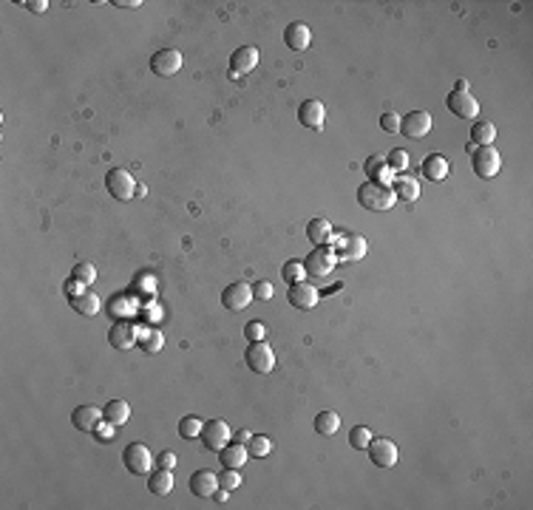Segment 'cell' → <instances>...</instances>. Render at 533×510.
Returning a JSON list of instances; mask_svg holds the SVG:
<instances>
[{"label":"cell","mask_w":533,"mask_h":510,"mask_svg":"<svg viewBox=\"0 0 533 510\" xmlns=\"http://www.w3.org/2000/svg\"><path fill=\"white\" fill-rule=\"evenodd\" d=\"M389 187H391L394 198H400V201H417V196H420V184L411 176H394Z\"/></svg>","instance_id":"obj_25"},{"label":"cell","mask_w":533,"mask_h":510,"mask_svg":"<svg viewBox=\"0 0 533 510\" xmlns=\"http://www.w3.org/2000/svg\"><path fill=\"white\" fill-rule=\"evenodd\" d=\"M264 335H267V329H264V324L261 321H250L247 326H244V338L253 343V340H264Z\"/></svg>","instance_id":"obj_40"},{"label":"cell","mask_w":533,"mask_h":510,"mask_svg":"<svg viewBox=\"0 0 533 510\" xmlns=\"http://www.w3.org/2000/svg\"><path fill=\"white\" fill-rule=\"evenodd\" d=\"M400 131L408 139H422L432 131V114L425 111H408L406 117H400Z\"/></svg>","instance_id":"obj_11"},{"label":"cell","mask_w":533,"mask_h":510,"mask_svg":"<svg viewBox=\"0 0 533 510\" xmlns=\"http://www.w3.org/2000/svg\"><path fill=\"white\" fill-rule=\"evenodd\" d=\"M306 236H309V241L318 244V247H327V244L335 238L332 224H330L327 219H312V222L306 224Z\"/></svg>","instance_id":"obj_26"},{"label":"cell","mask_w":533,"mask_h":510,"mask_svg":"<svg viewBox=\"0 0 533 510\" xmlns=\"http://www.w3.org/2000/svg\"><path fill=\"white\" fill-rule=\"evenodd\" d=\"M242 482H244V479L239 476V468H225V473L219 476V485H222L225 490H236Z\"/></svg>","instance_id":"obj_38"},{"label":"cell","mask_w":533,"mask_h":510,"mask_svg":"<svg viewBox=\"0 0 533 510\" xmlns=\"http://www.w3.org/2000/svg\"><path fill=\"white\" fill-rule=\"evenodd\" d=\"M227 442H233V434H230V426L225 423V420H210V423H204V428H201V445L207 448V451H222Z\"/></svg>","instance_id":"obj_7"},{"label":"cell","mask_w":533,"mask_h":510,"mask_svg":"<svg viewBox=\"0 0 533 510\" xmlns=\"http://www.w3.org/2000/svg\"><path fill=\"white\" fill-rule=\"evenodd\" d=\"M102 420V412L94 405H80L74 408V414H71V423L77 431H96V423Z\"/></svg>","instance_id":"obj_21"},{"label":"cell","mask_w":533,"mask_h":510,"mask_svg":"<svg viewBox=\"0 0 533 510\" xmlns=\"http://www.w3.org/2000/svg\"><path fill=\"white\" fill-rule=\"evenodd\" d=\"M281 275H284V281L292 286V283H301V281L306 278V267H303L301 261H287L284 269H281Z\"/></svg>","instance_id":"obj_35"},{"label":"cell","mask_w":533,"mask_h":510,"mask_svg":"<svg viewBox=\"0 0 533 510\" xmlns=\"http://www.w3.org/2000/svg\"><path fill=\"white\" fill-rule=\"evenodd\" d=\"M213 496H216V499H219V502H225V499H227V490H225V487H222V490H216V493H213Z\"/></svg>","instance_id":"obj_47"},{"label":"cell","mask_w":533,"mask_h":510,"mask_svg":"<svg viewBox=\"0 0 533 510\" xmlns=\"http://www.w3.org/2000/svg\"><path fill=\"white\" fill-rule=\"evenodd\" d=\"M250 437H253V434H250V431H244V428H242V431H239V434H236V437H233V440H236V442H244V445H247V442H250Z\"/></svg>","instance_id":"obj_46"},{"label":"cell","mask_w":533,"mask_h":510,"mask_svg":"<svg viewBox=\"0 0 533 510\" xmlns=\"http://www.w3.org/2000/svg\"><path fill=\"white\" fill-rule=\"evenodd\" d=\"M250 300H256L253 298V286H247L244 281H236V283H230V286L222 289V303L227 306L230 312L244 310V306H250Z\"/></svg>","instance_id":"obj_12"},{"label":"cell","mask_w":533,"mask_h":510,"mask_svg":"<svg viewBox=\"0 0 533 510\" xmlns=\"http://www.w3.org/2000/svg\"><path fill=\"white\" fill-rule=\"evenodd\" d=\"M256 65H258V49L256 46H242V49H236L230 54V71H233V77L250 74Z\"/></svg>","instance_id":"obj_17"},{"label":"cell","mask_w":533,"mask_h":510,"mask_svg":"<svg viewBox=\"0 0 533 510\" xmlns=\"http://www.w3.org/2000/svg\"><path fill=\"white\" fill-rule=\"evenodd\" d=\"M137 324H131V321H117L111 329H108V343L114 346V349H120V352H128L134 343H137Z\"/></svg>","instance_id":"obj_16"},{"label":"cell","mask_w":533,"mask_h":510,"mask_svg":"<svg viewBox=\"0 0 533 510\" xmlns=\"http://www.w3.org/2000/svg\"><path fill=\"white\" fill-rule=\"evenodd\" d=\"M335 241V253H338V261H360L366 255V238L358 236V233H344Z\"/></svg>","instance_id":"obj_8"},{"label":"cell","mask_w":533,"mask_h":510,"mask_svg":"<svg viewBox=\"0 0 533 510\" xmlns=\"http://www.w3.org/2000/svg\"><path fill=\"white\" fill-rule=\"evenodd\" d=\"M131 417V405L125 400H108V405L102 408V420L111 426H125Z\"/></svg>","instance_id":"obj_24"},{"label":"cell","mask_w":533,"mask_h":510,"mask_svg":"<svg viewBox=\"0 0 533 510\" xmlns=\"http://www.w3.org/2000/svg\"><path fill=\"white\" fill-rule=\"evenodd\" d=\"M386 165H389V170H391V173L406 170V167H408V153H406L403 148H394V151L386 156Z\"/></svg>","instance_id":"obj_37"},{"label":"cell","mask_w":533,"mask_h":510,"mask_svg":"<svg viewBox=\"0 0 533 510\" xmlns=\"http://www.w3.org/2000/svg\"><path fill=\"white\" fill-rule=\"evenodd\" d=\"M394 193L391 187L386 184H377V181H366L358 187V204L363 210H372V213H383V210H391L394 208Z\"/></svg>","instance_id":"obj_1"},{"label":"cell","mask_w":533,"mask_h":510,"mask_svg":"<svg viewBox=\"0 0 533 510\" xmlns=\"http://www.w3.org/2000/svg\"><path fill=\"white\" fill-rule=\"evenodd\" d=\"M457 91H468V82H465V79H457Z\"/></svg>","instance_id":"obj_48"},{"label":"cell","mask_w":533,"mask_h":510,"mask_svg":"<svg viewBox=\"0 0 533 510\" xmlns=\"http://www.w3.org/2000/svg\"><path fill=\"white\" fill-rule=\"evenodd\" d=\"M148 490H151L153 496H168V493L173 490V473H170V468L153 471L151 479H148Z\"/></svg>","instance_id":"obj_28"},{"label":"cell","mask_w":533,"mask_h":510,"mask_svg":"<svg viewBox=\"0 0 533 510\" xmlns=\"http://www.w3.org/2000/svg\"><path fill=\"white\" fill-rule=\"evenodd\" d=\"M284 43L292 49V51H306L309 43H312V32L306 23H289V29L284 32Z\"/></svg>","instance_id":"obj_22"},{"label":"cell","mask_w":533,"mask_h":510,"mask_svg":"<svg viewBox=\"0 0 533 510\" xmlns=\"http://www.w3.org/2000/svg\"><path fill=\"white\" fill-rule=\"evenodd\" d=\"M335 264H338L335 247H318V250H312V255L303 261L306 275H312V278H327V275H332Z\"/></svg>","instance_id":"obj_3"},{"label":"cell","mask_w":533,"mask_h":510,"mask_svg":"<svg viewBox=\"0 0 533 510\" xmlns=\"http://www.w3.org/2000/svg\"><path fill=\"white\" fill-rule=\"evenodd\" d=\"M114 428H117V426L105 423L102 428H96V440H99V442H111V440H114Z\"/></svg>","instance_id":"obj_42"},{"label":"cell","mask_w":533,"mask_h":510,"mask_svg":"<svg viewBox=\"0 0 533 510\" xmlns=\"http://www.w3.org/2000/svg\"><path fill=\"white\" fill-rule=\"evenodd\" d=\"M380 128H383L386 134H400V117H397L394 111H386V114L380 117Z\"/></svg>","instance_id":"obj_39"},{"label":"cell","mask_w":533,"mask_h":510,"mask_svg":"<svg viewBox=\"0 0 533 510\" xmlns=\"http://www.w3.org/2000/svg\"><path fill=\"white\" fill-rule=\"evenodd\" d=\"M363 170H366V176H369V181H377V184H391V170H389V165H386V159H380V156H369L366 159V165H363Z\"/></svg>","instance_id":"obj_27"},{"label":"cell","mask_w":533,"mask_h":510,"mask_svg":"<svg viewBox=\"0 0 533 510\" xmlns=\"http://www.w3.org/2000/svg\"><path fill=\"white\" fill-rule=\"evenodd\" d=\"M420 170H422V176L429 179V181H443L449 176V170H451V162L446 156H440V153H432V156L422 159Z\"/></svg>","instance_id":"obj_19"},{"label":"cell","mask_w":533,"mask_h":510,"mask_svg":"<svg viewBox=\"0 0 533 510\" xmlns=\"http://www.w3.org/2000/svg\"><path fill=\"white\" fill-rule=\"evenodd\" d=\"M114 6H123V9H139L142 0H114Z\"/></svg>","instance_id":"obj_45"},{"label":"cell","mask_w":533,"mask_h":510,"mask_svg":"<svg viewBox=\"0 0 533 510\" xmlns=\"http://www.w3.org/2000/svg\"><path fill=\"white\" fill-rule=\"evenodd\" d=\"M253 298L256 300H270L272 298V283L270 281H256L253 283Z\"/></svg>","instance_id":"obj_41"},{"label":"cell","mask_w":533,"mask_h":510,"mask_svg":"<svg viewBox=\"0 0 533 510\" xmlns=\"http://www.w3.org/2000/svg\"><path fill=\"white\" fill-rule=\"evenodd\" d=\"M318 298H321V292H318L312 283H306V281L292 283L289 292H287V300L295 306V310H315V306H318Z\"/></svg>","instance_id":"obj_14"},{"label":"cell","mask_w":533,"mask_h":510,"mask_svg":"<svg viewBox=\"0 0 533 510\" xmlns=\"http://www.w3.org/2000/svg\"><path fill=\"white\" fill-rule=\"evenodd\" d=\"M156 465H159V468H173V465H176V454H173V451H162V454L156 457Z\"/></svg>","instance_id":"obj_43"},{"label":"cell","mask_w":533,"mask_h":510,"mask_svg":"<svg viewBox=\"0 0 533 510\" xmlns=\"http://www.w3.org/2000/svg\"><path fill=\"white\" fill-rule=\"evenodd\" d=\"M471 162H474V173L479 179H494L502 167V159H499V151L494 145H474V153H471Z\"/></svg>","instance_id":"obj_2"},{"label":"cell","mask_w":533,"mask_h":510,"mask_svg":"<svg viewBox=\"0 0 533 510\" xmlns=\"http://www.w3.org/2000/svg\"><path fill=\"white\" fill-rule=\"evenodd\" d=\"M179 68H182V54L176 49H159L151 57V71L159 77H173Z\"/></svg>","instance_id":"obj_15"},{"label":"cell","mask_w":533,"mask_h":510,"mask_svg":"<svg viewBox=\"0 0 533 510\" xmlns=\"http://www.w3.org/2000/svg\"><path fill=\"white\" fill-rule=\"evenodd\" d=\"M247 451H250V457H267L272 451V440L267 434H253L247 442Z\"/></svg>","instance_id":"obj_34"},{"label":"cell","mask_w":533,"mask_h":510,"mask_svg":"<svg viewBox=\"0 0 533 510\" xmlns=\"http://www.w3.org/2000/svg\"><path fill=\"white\" fill-rule=\"evenodd\" d=\"M366 451H369V459L377 468H391L397 462V445L391 440H386V437H375Z\"/></svg>","instance_id":"obj_13"},{"label":"cell","mask_w":533,"mask_h":510,"mask_svg":"<svg viewBox=\"0 0 533 510\" xmlns=\"http://www.w3.org/2000/svg\"><path fill=\"white\" fill-rule=\"evenodd\" d=\"M338 428H341V417L335 412H321L315 417V431L321 437H335Z\"/></svg>","instance_id":"obj_29"},{"label":"cell","mask_w":533,"mask_h":510,"mask_svg":"<svg viewBox=\"0 0 533 510\" xmlns=\"http://www.w3.org/2000/svg\"><path fill=\"white\" fill-rule=\"evenodd\" d=\"M105 187H108V193L117 198V201H131L137 196V181L128 170L123 167H114L108 170V176H105Z\"/></svg>","instance_id":"obj_4"},{"label":"cell","mask_w":533,"mask_h":510,"mask_svg":"<svg viewBox=\"0 0 533 510\" xmlns=\"http://www.w3.org/2000/svg\"><path fill=\"white\" fill-rule=\"evenodd\" d=\"M29 12H35V15H43L46 9H49V4H46V0H26V4H23Z\"/></svg>","instance_id":"obj_44"},{"label":"cell","mask_w":533,"mask_h":510,"mask_svg":"<svg viewBox=\"0 0 533 510\" xmlns=\"http://www.w3.org/2000/svg\"><path fill=\"white\" fill-rule=\"evenodd\" d=\"M494 139H496V128H494V122L479 120V122L471 125V145H491Z\"/></svg>","instance_id":"obj_30"},{"label":"cell","mask_w":533,"mask_h":510,"mask_svg":"<svg viewBox=\"0 0 533 510\" xmlns=\"http://www.w3.org/2000/svg\"><path fill=\"white\" fill-rule=\"evenodd\" d=\"M247 366L256 371V374H270L275 369V352L267 340H253L247 346Z\"/></svg>","instance_id":"obj_5"},{"label":"cell","mask_w":533,"mask_h":510,"mask_svg":"<svg viewBox=\"0 0 533 510\" xmlns=\"http://www.w3.org/2000/svg\"><path fill=\"white\" fill-rule=\"evenodd\" d=\"M324 120H327V108L321 99H303L301 108H298V122L303 128H312V131H321L324 128Z\"/></svg>","instance_id":"obj_10"},{"label":"cell","mask_w":533,"mask_h":510,"mask_svg":"<svg viewBox=\"0 0 533 510\" xmlns=\"http://www.w3.org/2000/svg\"><path fill=\"white\" fill-rule=\"evenodd\" d=\"M247 457H250V451H247V445L244 442H227L222 451H219V462L225 465V468H242L244 462H247Z\"/></svg>","instance_id":"obj_23"},{"label":"cell","mask_w":533,"mask_h":510,"mask_svg":"<svg viewBox=\"0 0 533 510\" xmlns=\"http://www.w3.org/2000/svg\"><path fill=\"white\" fill-rule=\"evenodd\" d=\"M375 440V434L366 428V426H355L352 431H349V445L355 448V451H363V448H369V442Z\"/></svg>","instance_id":"obj_33"},{"label":"cell","mask_w":533,"mask_h":510,"mask_svg":"<svg viewBox=\"0 0 533 510\" xmlns=\"http://www.w3.org/2000/svg\"><path fill=\"white\" fill-rule=\"evenodd\" d=\"M123 462H125V468H128L131 473H137V476H148L151 468H153V457H151L148 445H142V442H131V445L123 451Z\"/></svg>","instance_id":"obj_6"},{"label":"cell","mask_w":533,"mask_h":510,"mask_svg":"<svg viewBox=\"0 0 533 510\" xmlns=\"http://www.w3.org/2000/svg\"><path fill=\"white\" fill-rule=\"evenodd\" d=\"M446 106L460 120H477V114H479V102L471 96V91H451Z\"/></svg>","instance_id":"obj_9"},{"label":"cell","mask_w":533,"mask_h":510,"mask_svg":"<svg viewBox=\"0 0 533 510\" xmlns=\"http://www.w3.org/2000/svg\"><path fill=\"white\" fill-rule=\"evenodd\" d=\"M162 343H165V338H162V332H159V329H148V332H142V349H145L148 355L159 352V349H162Z\"/></svg>","instance_id":"obj_36"},{"label":"cell","mask_w":533,"mask_h":510,"mask_svg":"<svg viewBox=\"0 0 533 510\" xmlns=\"http://www.w3.org/2000/svg\"><path fill=\"white\" fill-rule=\"evenodd\" d=\"M71 281H74V283H80V286H91V283L96 281V267H94V264H88V261L74 264V269H71Z\"/></svg>","instance_id":"obj_31"},{"label":"cell","mask_w":533,"mask_h":510,"mask_svg":"<svg viewBox=\"0 0 533 510\" xmlns=\"http://www.w3.org/2000/svg\"><path fill=\"white\" fill-rule=\"evenodd\" d=\"M190 490H193V496L207 499V496H213V493L219 490V476L213 473V471H196L190 476Z\"/></svg>","instance_id":"obj_20"},{"label":"cell","mask_w":533,"mask_h":510,"mask_svg":"<svg viewBox=\"0 0 533 510\" xmlns=\"http://www.w3.org/2000/svg\"><path fill=\"white\" fill-rule=\"evenodd\" d=\"M71 306L80 312V315H85V318H94L96 312H99V298L88 289V286H82V289H77V292H71Z\"/></svg>","instance_id":"obj_18"},{"label":"cell","mask_w":533,"mask_h":510,"mask_svg":"<svg viewBox=\"0 0 533 510\" xmlns=\"http://www.w3.org/2000/svg\"><path fill=\"white\" fill-rule=\"evenodd\" d=\"M201 428H204V423H201L199 417H193V414H187V417L179 420V437H182V440H196V437H201Z\"/></svg>","instance_id":"obj_32"}]
</instances>
